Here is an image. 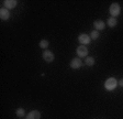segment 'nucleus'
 Masks as SVG:
<instances>
[{
    "label": "nucleus",
    "mask_w": 123,
    "mask_h": 119,
    "mask_svg": "<svg viewBox=\"0 0 123 119\" xmlns=\"http://www.w3.org/2000/svg\"><path fill=\"white\" fill-rule=\"evenodd\" d=\"M17 5H18L17 0H5L3 1V6H5V8L8 9V10H11V9L15 8Z\"/></svg>",
    "instance_id": "6"
},
{
    "label": "nucleus",
    "mask_w": 123,
    "mask_h": 119,
    "mask_svg": "<svg viewBox=\"0 0 123 119\" xmlns=\"http://www.w3.org/2000/svg\"><path fill=\"white\" fill-rule=\"evenodd\" d=\"M0 18L3 21L8 20V19L10 18V11L6 8H1L0 9Z\"/></svg>",
    "instance_id": "8"
},
{
    "label": "nucleus",
    "mask_w": 123,
    "mask_h": 119,
    "mask_svg": "<svg viewBox=\"0 0 123 119\" xmlns=\"http://www.w3.org/2000/svg\"><path fill=\"white\" fill-rule=\"evenodd\" d=\"M109 12H110L111 17H113V18H117V17L120 14L121 12V7L119 3L114 2L112 3V5L110 6V8H109Z\"/></svg>",
    "instance_id": "2"
},
{
    "label": "nucleus",
    "mask_w": 123,
    "mask_h": 119,
    "mask_svg": "<svg viewBox=\"0 0 123 119\" xmlns=\"http://www.w3.org/2000/svg\"><path fill=\"white\" fill-rule=\"evenodd\" d=\"M90 38H91V40H97L98 38H99V31H97V30L91 31V33H90Z\"/></svg>",
    "instance_id": "14"
},
{
    "label": "nucleus",
    "mask_w": 123,
    "mask_h": 119,
    "mask_svg": "<svg viewBox=\"0 0 123 119\" xmlns=\"http://www.w3.org/2000/svg\"><path fill=\"white\" fill-rule=\"evenodd\" d=\"M85 63H86V65H88V66H93L96 63L95 59L91 56H87L86 57V60H85Z\"/></svg>",
    "instance_id": "12"
},
{
    "label": "nucleus",
    "mask_w": 123,
    "mask_h": 119,
    "mask_svg": "<svg viewBox=\"0 0 123 119\" xmlns=\"http://www.w3.org/2000/svg\"><path fill=\"white\" fill-rule=\"evenodd\" d=\"M41 118V112L38 110H32L30 111L26 116V119H40Z\"/></svg>",
    "instance_id": "10"
},
{
    "label": "nucleus",
    "mask_w": 123,
    "mask_h": 119,
    "mask_svg": "<svg viewBox=\"0 0 123 119\" xmlns=\"http://www.w3.org/2000/svg\"><path fill=\"white\" fill-rule=\"evenodd\" d=\"M82 66V62L79 57H75V59L72 60L70 62V67L74 68V70H77V68H80Z\"/></svg>",
    "instance_id": "7"
},
{
    "label": "nucleus",
    "mask_w": 123,
    "mask_h": 119,
    "mask_svg": "<svg viewBox=\"0 0 123 119\" xmlns=\"http://www.w3.org/2000/svg\"><path fill=\"white\" fill-rule=\"evenodd\" d=\"M15 114H17L18 117H23L24 115H25V111H24L23 108H18L17 110H15Z\"/></svg>",
    "instance_id": "15"
},
{
    "label": "nucleus",
    "mask_w": 123,
    "mask_h": 119,
    "mask_svg": "<svg viewBox=\"0 0 123 119\" xmlns=\"http://www.w3.org/2000/svg\"><path fill=\"white\" fill-rule=\"evenodd\" d=\"M119 85V82L115 79L114 77H109L107 80L105 82V88L108 92H112L114 91L117 86Z\"/></svg>",
    "instance_id": "1"
},
{
    "label": "nucleus",
    "mask_w": 123,
    "mask_h": 119,
    "mask_svg": "<svg viewBox=\"0 0 123 119\" xmlns=\"http://www.w3.org/2000/svg\"><path fill=\"white\" fill-rule=\"evenodd\" d=\"M119 85H120L121 87H123V78H122V79L119 80Z\"/></svg>",
    "instance_id": "16"
},
{
    "label": "nucleus",
    "mask_w": 123,
    "mask_h": 119,
    "mask_svg": "<svg viewBox=\"0 0 123 119\" xmlns=\"http://www.w3.org/2000/svg\"><path fill=\"white\" fill-rule=\"evenodd\" d=\"M117 23H118V21H117V18H113V17L109 18V19H108V21H107L108 26H110V28H114V26H117Z\"/></svg>",
    "instance_id": "11"
},
{
    "label": "nucleus",
    "mask_w": 123,
    "mask_h": 119,
    "mask_svg": "<svg viewBox=\"0 0 123 119\" xmlns=\"http://www.w3.org/2000/svg\"><path fill=\"white\" fill-rule=\"evenodd\" d=\"M93 26H95V29L97 31H101V30H105V23L102 20H96L95 22H93Z\"/></svg>",
    "instance_id": "9"
},
{
    "label": "nucleus",
    "mask_w": 123,
    "mask_h": 119,
    "mask_svg": "<svg viewBox=\"0 0 123 119\" xmlns=\"http://www.w3.org/2000/svg\"><path fill=\"white\" fill-rule=\"evenodd\" d=\"M42 57H43V60L45 61V62H47V63L53 62L54 59H55L54 53L52 51H49V50H44L43 54H42Z\"/></svg>",
    "instance_id": "3"
},
{
    "label": "nucleus",
    "mask_w": 123,
    "mask_h": 119,
    "mask_svg": "<svg viewBox=\"0 0 123 119\" xmlns=\"http://www.w3.org/2000/svg\"><path fill=\"white\" fill-rule=\"evenodd\" d=\"M78 41L80 42L81 45H87V44H89L90 42H91V38H90V35H88V34L82 33L78 36Z\"/></svg>",
    "instance_id": "5"
},
{
    "label": "nucleus",
    "mask_w": 123,
    "mask_h": 119,
    "mask_svg": "<svg viewBox=\"0 0 123 119\" xmlns=\"http://www.w3.org/2000/svg\"><path fill=\"white\" fill-rule=\"evenodd\" d=\"M76 53L78 57H87L88 56V49L86 45H79L76 50Z\"/></svg>",
    "instance_id": "4"
},
{
    "label": "nucleus",
    "mask_w": 123,
    "mask_h": 119,
    "mask_svg": "<svg viewBox=\"0 0 123 119\" xmlns=\"http://www.w3.org/2000/svg\"><path fill=\"white\" fill-rule=\"evenodd\" d=\"M49 42L47 41V40H45V39L41 40V42H40V47H41V49L46 50L47 47H49Z\"/></svg>",
    "instance_id": "13"
}]
</instances>
